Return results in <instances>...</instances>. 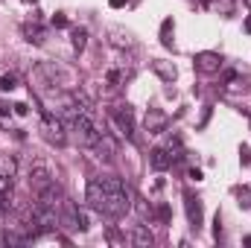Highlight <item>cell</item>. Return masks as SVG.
<instances>
[{
  "mask_svg": "<svg viewBox=\"0 0 251 248\" xmlns=\"http://www.w3.org/2000/svg\"><path fill=\"white\" fill-rule=\"evenodd\" d=\"M102 184L108 190V204H105V216H114V219H120L128 213V207H131V196H128V187L117 178V175H105L102 178Z\"/></svg>",
  "mask_w": 251,
  "mask_h": 248,
  "instance_id": "obj_1",
  "label": "cell"
},
{
  "mask_svg": "<svg viewBox=\"0 0 251 248\" xmlns=\"http://www.w3.org/2000/svg\"><path fill=\"white\" fill-rule=\"evenodd\" d=\"M59 216H62V228H70V231H85L88 228V219H85V213L76 207V204H70L67 198H64L62 210H59Z\"/></svg>",
  "mask_w": 251,
  "mask_h": 248,
  "instance_id": "obj_2",
  "label": "cell"
},
{
  "mask_svg": "<svg viewBox=\"0 0 251 248\" xmlns=\"http://www.w3.org/2000/svg\"><path fill=\"white\" fill-rule=\"evenodd\" d=\"M67 125L59 114H53V111H44V134H47V140L50 143H56V146H62L64 140H67Z\"/></svg>",
  "mask_w": 251,
  "mask_h": 248,
  "instance_id": "obj_3",
  "label": "cell"
},
{
  "mask_svg": "<svg viewBox=\"0 0 251 248\" xmlns=\"http://www.w3.org/2000/svg\"><path fill=\"white\" fill-rule=\"evenodd\" d=\"M85 201H88L94 210L105 213V204H108V190H105V184H102V178H94V181H88V190H85Z\"/></svg>",
  "mask_w": 251,
  "mask_h": 248,
  "instance_id": "obj_4",
  "label": "cell"
},
{
  "mask_svg": "<svg viewBox=\"0 0 251 248\" xmlns=\"http://www.w3.org/2000/svg\"><path fill=\"white\" fill-rule=\"evenodd\" d=\"M53 181H56V175H53V170H50L47 164L35 161V164L29 167V187H32L35 193H41L44 187H50Z\"/></svg>",
  "mask_w": 251,
  "mask_h": 248,
  "instance_id": "obj_5",
  "label": "cell"
},
{
  "mask_svg": "<svg viewBox=\"0 0 251 248\" xmlns=\"http://www.w3.org/2000/svg\"><path fill=\"white\" fill-rule=\"evenodd\" d=\"M111 120L117 123V131L123 134L126 140L134 137V117H131V108L128 105H114L111 108Z\"/></svg>",
  "mask_w": 251,
  "mask_h": 248,
  "instance_id": "obj_6",
  "label": "cell"
},
{
  "mask_svg": "<svg viewBox=\"0 0 251 248\" xmlns=\"http://www.w3.org/2000/svg\"><path fill=\"white\" fill-rule=\"evenodd\" d=\"M38 204H44V207H56V210H62V204H64V193H62V187L53 184L50 187H44L41 193H38Z\"/></svg>",
  "mask_w": 251,
  "mask_h": 248,
  "instance_id": "obj_7",
  "label": "cell"
},
{
  "mask_svg": "<svg viewBox=\"0 0 251 248\" xmlns=\"http://www.w3.org/2000/svg\"><path fill=\"white\" fill-rule=\"evenodd\" d=\"M143 125H146V131H149V134H161V131H167L170 117H167L164 111H158V108H149V111H146V120H143Z\"/></svg>",
  "mask_w": 251,
  "mask_h": 248,
  "instance_id": "obj_8",
  "label": "cell"
},
{
  "mask_svg": "<svg viewBox=\"0 0 251 248\" xmlns=\"http://www.w3.org/2000/svg\"><path fill=\"white\" fill-rule=\"evenodd\" d=\"M193 64H196V70H201V73H216V70L222 67V56H219V53H199V56L193 59Z\"/></svg>",
  "mask_w": 251,
  "mask_h": 248,
  "instance_id": "obj_9",
  "label": "cell"
},
{
  "mask_svg": "<svg viewBox=\"0 0 251 248\" xmlns=\"http://www.w3.org/2000/svg\"><path fill=\"white\" fill-rule=\"evenodd\" d=\"M94 149H97L102 158H108V161H111V158L117 155V140L102 128V131H100V137H97V143H94Z\"/></svg>",
  "mask_w": 251,
  "mask_h": 248,
  "instance_id": "obj_10",
  "label": "cell"
},
{
  "mask_svg": "<svg viewBox=\"0 0 251 248\" xmlns=\"http://www.w3.org/2000/svg\"><path fill=\"white\" fill-rule=\"evenodd\" d=\"M70 99H73V105L82 111V114H88V117H97V108H94V99L82 91V88H76L73 94H70Z\"/></svg>",
  "mask_w": 251,
  "mask_h": 248,
  "instance_id": "obj_11",
  "label": "cell"
},
{
  "mask_svg": "<svg viewBox=\"0 0 251 248\" xmlns=\"http://www.w3.org/2000/svg\"><path fill=\"white\" fill-rule=\"evenodd\" d=\"M149 164H152V170H167V167H173V155L167 152V146H158V149H152V155H149Z\"/></svg>",
  "mask_w": 251,
  "mask_h": 248,
  "instance_id": "obj_12",
  "label": "cell"
},
{
  "mask_svg": "<svg viewBox=\"0 0 251 248\" xmlns=\"http://www.w3.org/2000/svg\"><path fill=\"white\" fill-rule=\"evenodd\" d=\"M184 201H187V219H190V225H193V228H199V225H201V216H204V213H201V201H199V198H196V196H184Z\"/></svg>",
  "mask_w": 251,
  "mask_h": 248,
  "instance_id": "obj_13",
  "label": "cell"
},
{
  "mask_svg": "<svg viewBox=\"0 0 251 248\" xmlns=\"http://www.w3.org/2000/svg\"><path fill=\"white\" fill-rule=\"evenodd\" d=\"M152 70H155L164 82H176V76H178L176 64H173V62H164V59H155V62H152Z\"/></svg>",
  "mask_w": 251,
  "mask_h": 248,
  "instance_id": "obj_14",
  "label": "cell"
},
{
  "mask_svg": "<svg viewBox=\"0 0 251 248\" xmlns=\"http://www.w3.org/2000/svg\"><path fill=\"white\" fill-rule=\"evenodd\" d=\"M131 243L140 248H149L152 243H155V237H152V231L146 228V225H137L134 231H131Z\"/></svg>",
  "mask_w": 251,
  "mask_h": 248,
  "instance_id": "obj_15",
  "label": "cell"
},
{
  "mask_svg": "<svg viewBox=\"0 0 251 248\" xmlns=\"http://www.w3.org/2000/svg\"><path fill=\"white\" fill-rule=\"evenodd\" d=\"M24 35H26V41H32V44H41V41H44V29H41L38 21H35V24H24Z\"/></svg>",
  "mask_w": 251,
  "mask_h": 248,
  "instance_id": "obj_16",
  "label": "cell"
},
{
  "mask_svg": "<svg viewBox=\"0 0 251 248\" xmlns=\"http://www.w3.org/2000/svg\"><path fill=\"white\" fill-rule=\"evenodd\" d=\"M15 173H18V161L12 155H0V175L15 178Z\"/></svg>",
  "mask_w": 251,
  "mask_h": 248,
  "instance_id": "obj_17",
  "label": "cell"
},
{
  "mask_svg": "<svg viewBox=\"0 0 251 248\" xmlns=\"http://www.w3.org/2000/svg\"><path fill=\"white\" fill-rule=\"evenodd\" d=\"M70 41H73V50H76V53H82V50H85V44H88V29H82V26H79V29H73Z\"/></svg>",
  "mask_w": 251,
  "mask_h": 248,
  "instance_id": "obj_18",
  "label": "cell"
},
{
  "mask_svg": "<svg viewBox=\"0 0 251 248\" xmlns=\"http://www.w3.org/2000/svg\"><path fill=\"white\" fill-rule=\"evenodd\" d=\"M12 88H18V76H15V73H3V76H0V94H6V91H12Z\"/></svg>",
  "mask_w": 251,
  "mask_h": 248,
  "instance_id": "obj_19",
  "label": "cell"
},
{
  "mask_svg": "<svg viewBox=\"0 0 251 248\" xmlns=\"http://www.w3.org/2000/svg\"><path fill=\"white\" fill-rule=\"evenodd\" d=\"M170 29H173V21L167 18V21L161 24V41H164V47H173V38H170Z\"/></svg>",
  "mask_w": 251,
  "mask_h": 248,
  "instance_id": "obj_20",
  "label": "cell"
},
{
  "mask_svg": "<svg viewBox=\"0 0 251 248\" xmlns=\"http://www.w3.org/2000/svg\"><path fill=\"white\" fill-rule=\"evenodd\" d=\"M167 152L173 155V161H178V158H184V155H181V140H178V137H173V140L167 143Z\"/></svg>",
  "mask_w": 251,
  "mask_h": 248,
  "instance_id": "obj_21",
  "label": "cell"
},
{
  "mask_svg": "<svg viewBox=\"0 0 251 248\" xmlns=\"http://www.w3.org/2000/svg\"><path fill=\"white\" fill-rule=\"evenodd\" d=\"M240 161H243L246 167H251V149H249V146H243V149H240Z\"/></svg>",
  "mask_w": 251,
  "mask_h": 248,
  "instance_id": "obj_22",
  "label": "cell"
},
{
  "mask_svg": "<svg viewBox=\"0 0 251 248\" xmlns=\"http://www.w3.org/2000/svg\"><path fill=\"white\" fill-rule=\"evenodd\" d=\"M53 26H56V29H64V26H67V18H64V15H53Z\"/></svg>",
  "mask_w": 251,
  "mask_h": 248,
  "instance_id": "obj_23",
  "label": "cell"
},
{
  "mask_svg": "<svg viewBox=\"0 0 251 248\" xmlns=\"http://www.w3.org/2000/svg\"><path fill=\"white\" fill-rule=\"evenodd\" d=\"M108 85H111V88L120 85V73H117V70H108Z\"/></svg>",
  "mask_w": 251,
  "mask_h": 248,
  "instance_id": "obj_24",
  "label": "cell"
},
{
  "mask_svg": "<svg viewBox=\"0 0 251 248\" xmlns=\"http://www.w3.org/2000/svg\"><path fill=\"white\" fill-rule=\"evenodd\" d=\"M26 111H29V108H26V102H18V105H15V114H21V117H24Z\"/></svg>",
  "mask_w": 251,
  "mask_h": 248,
  "instance_id": "obj_25",
  "label": "cell"
},
{
  "mask_svg": "<svg viewBox=\"0 0 251 248\" xmlns=\"http://www.w3.org/2000/svg\"><path fill=\"white\" fill-rule=\"evenodd\" d=\"M190 178L193 181H201V170H190Z\"/></svg>",
  "mask_w": 251,
  "mask_h": 248,
  "instance_id": "obj_26",
  "label": "cell"
},
{
  "mask_svg": "<svg viewBox=\"0 0 251 248\" xmlns=\"http://www.w3.org/2000/svg\"><path fill=\"white\" fill-rule=\"evenodd\" d=\"M108 3H111V9H123L126 6V0H108Z\"/></svg>",
  "mask_w": 251,
  "mask_h": 248,
  "instance_id": "obj_27",
  "label": "cell"
},
{
  "mask_svg": "<svg viewBox=\"0 0 251 248\" xmlns=\"http://www.w3.org/2000/svg\"><path fill=\"white\" fill-rule=\"evenodd\" d=\"M246 32H251V18L246 21Z\"/></svg>",
  "mask_w": 251,
  "mask_h": 248,
  "instance_id": "obj_28",
  "label": "cell"
},
{
  "mask_svg": "<svg viewBox=\"0 0 251 248\" xmlns=\"http://www.w3.org/2000/svg\"><path fill=\"white\" fill-rule=\"evenodd\" d=\"M24 3H38V0H24Z\"/></svg>",
  "mask_w": 251,
  "mask_h": 248,
  "instance_id": "obj_29",
  "label": "cell"
},
{
  "mask_svg": "<svg viewBox=\"0 0 251 248\" xmlns=\"http://www.w3.org/2000/svg\"><path fill=\"white\" fill-rule=\"evenodd\" d=\"M246 3H249V9H251V0H246Z\"/></svg>",
  "mask_w": 251,
  "mask_h": 248,
  "instance_id": "obj_30",
  "label": "cell"
}]
</instances>
